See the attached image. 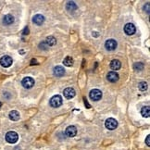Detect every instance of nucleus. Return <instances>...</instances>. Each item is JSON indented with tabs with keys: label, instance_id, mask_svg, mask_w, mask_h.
<instances>
[{
	"label": "nucleus",
	"instance_id": "a878e982",
	"mask_svg": "<svg viewBox=\"0 0 150 150\" xmlns=\"http://www.w3.org/2000/svg\"><path fill=\"white\" fill-rule=\"evenodd\" d=\"M1 106H2V103H1V102H0V108H1Z\"/></svg>",
	"mask_w": 150,
	"mask_h": 150
},
{
	"label": "nucleus",
	"instance_id": "412c9836",
	"mask_svg": "<svg viewBox=\"0 0 150 150\" xmlns=\"http://www.w3.org/2000/svg\"><path fill=\"white\" fill-rule=\"evenodd\" d=\"M134 68L136 71H141L142 70H144V64L142 62H137L134 64Z\"/></svg>",
	"mask_w": 150,
	"mask_h": 150
},
{
	"label": "nucleus",
	"instance_id": "4be33fe9",
	"mask_svg": "<svg viewBox=\"0 0 150 150\" xmlns=\"http://www.w3.org/2000/svg\"><path fill=\"white\" fill-rule=\"evenodd\" d=\"M138 89L140 91H146L147 89V83L146 82H141L138 83Z\"/></svg>",
	"mask_w": 150,
	"mask_h": 150
},
{
	"label": "nucleus",
	"instance_id": "f257e3e1",
	"mask_svg": "<svg viewBox=\"0 0 150 150\" xmlns=\"http://www.w3.org/2000/svg\"><path fill=\"white\" fill-rule=\"evenodd\" d=\"M62 103H63V99L59 95H56L54 96H52L49 100V105L55 108H59L62 105Z\"/></svg>",
	"mask_w": 150,
	"mask_h": 150
},
{
	"label": "nucleus",
	"instance_id": "423d86ee",
	"mask_svg": "<svg viewBox=\"0 0 150 150\" xmlns=\"http://www.w3.org/2000/svg\"><path fill=\"white\" fill-rule=\"evenodd\" d=\"M117 45H118V43H117L116 40H114V39H108L105 43V47L108 51L115 50L117 47Z\"/></svg>",
	"mask_w": 150,
	"mask_h": 150
},
{
	"label": "nucleus",
	"instance_id": "ddd939ff",
	"mask_svg": "<svg viewBox=\"0 0 150 150\" xmlns=\"http://www.w3.org/2000/svg\"><path fill=\"white\" fill-rule=\"evenodd\" d=\"M45 17L42 14H36L33 18V22L36 25H42L45 22Z\"/></svg>",
	"mask_w": 150,
	"mask_h": 150
},
{
	"label": "nucleus",
	"instance_id": "aec40b11",
	"mask_svg": "<svg viewBox=\"0 0 150 150\" xmlns=\"http://www.w3.org/2000/svg\"><path fill=\"white\" fill-rule=\"evenodd\" d=\"M63 64H64L65 66H67V67H71L73 65V59L70 56L66 57L65 59H63Z\"/></svg>",
	"mask_w": 150,
	"mask_h": 150
},
{
	"label": "nucleus",
	"instance_id": "dca6fc26",
	"mask_svg": "<svg viewBox=\"0 0 150 150\" xmlns=\"http://www.w3.org/2000/svg\"><path fill=\"white\" fill-rule=\"evenodd\" d=\"M66 8H67V10L70 11V12H74V11L78 8V7L73 1H69L66 5Z\"/></svg>",
	"mask_w": 150,
	"mask_h": 150
},
{
	"label": "nucleus",
	"instance_id": "0eeeda50",
	"mask_svg": "<svg viewBox=\"0 0 150 150\" xmlns=\"http://www.w3.org/2000/svg\"><path fill=\"white\" fill-rule=\"evenodd\" d=\"M12 59L9 57V56H4L0 59V64H1L2 67L4 68H8L12 65Z\"/></svg>",
	"mask_w": 150,
	"mask_h": 150
},
{
	"label": "nucleus",
	"instance_id": "7ed1b4c3",
	"mask_svg": "<svg viewBox=\"0 0 150 150\" xmlns=\"http://www.w3.org/2000/svg\"><path fill=\"white\" fill-rule=\"evenodd\" d=\"M105 126H106L107 129L110 130V131L115 130L118 127L117 120L114 119V118H108V119H107L106 122H105Z\"/></svg>",
	"mask_w": 150,
	"mask_h": 150
},
{
	"label": "nucleus",
	"instance_id": "6e6552de",
	"mask_svg": "<svg viewBox=\"0 0 150 150\" xmlns=\"http://www.w3.org/2000/svg\"><path fill=\"white\" fill-rule=\"evenodd\" d=\"M63 95H64L65 98L71 99L75 96V95H76V92H75V90L71 87H67L64 89V91H63Z\"/></svg>",
	"mask_w": 150,
	"mask_h": 150
},
{
	"label": "nucleus",
	"instance_id": "9b49d317",
	"mask_svg": "<svg viewBox=\"0 0 150 150\" xmlns=\"http://www.w3.org/2000/svg\"><path fill=\"white\" fill-rule=\"evenodd\" d=\"M119 74L116 72V71H109L107 75V79L108 82H110V83H116L119 81Z\"/></svg>",
	"mask_w": 150,
	"mask_h": 150
},
{
	"label": "nucleus",
	"instance_id": "39448f33",
	"mask_svg": "<svg viewBox=\"0 0 150 150\" xmlns=\"http://www.w3.org/2000/svg\"><path fill=\"white\" fill-rule=\"evenodd\" d=\"M34 83H35V82H34V80L32 77H25V78L22 79V81H21L22 86H23V87L26 88V89L32 88L33 86L34 85Z\"/></svg>",
	"mask_w": 150,
	"mask_h": 150
},
{
	"label": "nucleus",
	"instance_id": "6ab92c4d",
	"mask_svg": "<svg viewBox=\"0 0 150 150\" xmlns=\"http://www.w3.org/2000/svg\"><path fill=\"white\" fill-rule=\"evenodd\" d=\"M141 114L144 118H149L150 116V108L149 106H146V107H143L141 109Z\"/></svg>",
	"mask_w": 150,
	"mask_h": 150
},
{
	"label": "nucleus",
	"instance_id": "f8f14e48",
	"mask_svg": "<svg viewBox=\"0 0 150 150\" xmlns=\"http://www.w3.org/2000/svg\"><path fill=\"white\" fill-rule=\"evenodd\" d=\"M53 73H54L55 76L60 78L62 76H64L65 70H64V68H63L62 66H56L54 68V70H53Z\"/></svg>",
	"mask_w": 150,
	"mask_h": 150
},
{
	"label": "nucleus",
	"instance_id": "1a4fd4ad",
	"mask_svg": "<svg viewBox=\"0 0 150 150\" xmlns=\"http://www.w3.org/2000/svg\"><path fill=\"white\" fill-rule=\"evenodd\" d=\"M124 32H125V33L127 34V35H132V34L135 33L136 28L132 23H127L124 26Z\"/></svg>",
	"mask_w": 150,
	"mask_h": 150
},
{
	"label": "nucleus",
	"instance_id": "393cba45",
	"mask_svg": "<svg viewBox=\"0 0 150 150\" xmlns=\"http://www.w3.org/2000/svg\"><path fill=\"white\" fill-rule=\"evenodd\" d=\"M84 103H85V106H87V107H86V108H90V105H89V104H88V102L86 101V99H85V98H84Z\"/></svg>",
	"mask_w": 150,
	"mask_h": 150
},
{
	"label": "nucleus",
	"instance_id": "f3484780",
	"mask_svg": "<svg viewBox=\"0 0 150 150\" xmlns=\"http://www.w3.org/2000/svg\"><path fill=\"white\" fill-rule=\"evenodd\" d=\"M8 117L11 120H13V122H16V120H20V113L17 111V110H12L10 111L9 114H8Z\"/></svg>",
	"mask_w": 150,
	"mask_h": 150
},
{
	"label": "nucleus",
	"instance_id": "a211bd4d",
	"mask_svg": "<svg viewBox=\"0 0 150 150\" xmlns=\"http://www.w3.org/2000/svg\"><path fill=\"white\" fill-rule=\"evenodd\" d=\"M45 44H47V47H53V45H56L57 43V40L54 36H48L47 37V39H45Z\"/></svg>",
	"mask_w": 150,
	"mask_h": 150
},
{
	"label": "nucleus",
	"instance_id": "f03ea898",
	"mask_svg": "<svg viewBox=\"0 0 150 150\" xmlns=\"http://www.w3.org/2000/svg\"><path fill=\"white\" fill-rule=\"evenodd\" d=\"M19 140V134L14 131L8 132L6 134V141L9 144H15Z\"/></svg>",
	"mask_w": 150,
	"mask_h": 150
},
{
	"label": "nucleus",
	"instance_id": "20e7f679",
	"mask_svg": "<svg viewBox=\"0 0 150 150\" xmlns=\"http://www.w3.org/2000/svg\"><path fill=\"white\" fill-rule=\"evenodd\" d=\"M89 96L93 101H99L102 98V92L99 89H93L91 90Z\"/></svg>",
	"mask_w": 150,
	"mask_h": 150
},
{
	"label": "nucleus",
	"instance_id": "4468645a",
	"mask_svg": "<svg viewBox=\"0 0 150 150\" xmlns=\"http://www.w3.org/2000/svg\"><path fill=\"white\" fill-rule=\"evenodd\" d=\"M14 21H15L14 17L12 15H10V14L5 15L4 18H3V22H4L5 25H10V24H12L13 22H14Z\"/></svg>",
	"mask_w": 150,
	"mask_h": 150
},
{
	"label": "nucleus",
	"instance_id": "b1692460",
	"mask_svg": "<svg viewBox=\"0 0 150 150\" xmlns=\"http://www.w3.org/2000/svg\"><path fill=\"white\" fill-rule=\"evenodd\" d=\"M29 33V29L26 27L25 29H24V31H23V34H28Z\"/></svg>",
	"mask_w": 150,
	"mask_h": 150
},
{
	"label": "nucleus",
	"instance_id": "5701e85b",
	"mask_svg": "<svg viewBox=\"0 0 150 150\" xmlns=\"http://www.w3.org/2000/svg\"><path fill=\"white\" fill-rule=\"evenodd\" d=\"M146 144L147 146H150V135H147L146 138Z\"/></svg>",
	"mask_w": 150,
	"mask_h": 150
},
{
	"label": "nucleus",
	"instance_id": "2eb2a0df",
	"mask_svg": "<svg viewBox=\"0 0 150 150\" xmlns=\"http://www.w3.org/2000/svg\"><path fill=\"white\" fill-rule=\"evenodd\" d=\"M120 67H122V63H120L119 59H113L110 62V68H111V70H113V71L120 70Z\"/></svg>",
	"mask_w": 150,
	"mask_h": 150
},
{
	"label": "nucleus",
	"instance_id": "9d476101",
	"mask_svg": "<svg viewBox=\"0 0 150 150\" xmlns=\"http://www.w3.org/2000/svg\"><path fill=\"white\" fill-rule=\"evenodd\" d=\"M65 134L68 137H74L77 134V128L73 125H70L67 127V129L65 131Z\"/></svg>",
	"mask_w": 150,
	"mask_h": 150
}]
</instances>
